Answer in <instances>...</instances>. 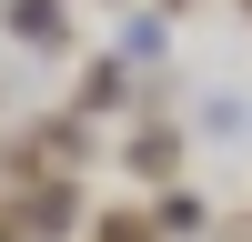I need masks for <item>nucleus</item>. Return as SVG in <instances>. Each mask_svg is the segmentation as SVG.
Listing matches in <instances>:
<instances>
[{"label": "nucleus", "instance_id": "1", "mask_svg": "<svg viewBox=\"0 0 252 242\" xmlns=\"http://www.w3.org/2000/svg\"><path fill=\"white\" fill-rule=\"evenodd\" d=\"M10 222H20V242H61L81 222V192H71V182H40L31 202H10Z\"/></svg>", "mask_w": 252, "mask_h": 242}, {"label": "nucleus", "instance_id": "2", "mask_svg": "<svg viewBox=\"0 0 252 242\" xmlns=\"http://www.w3.org/2000/svg\"><path fill=\"white\" fill-rule=\"evenodd\" d=\"M121 161H131L141 182H172V172H182V131H172V121H141V131H131V151H121Z\"/></svg>", "mask_w": 252, "mask_h": 242}, {"label": "nucleus", "instance_id": "3", "mask_svg": "<svg viewBox=\"0 0 252 242\" xmlns=\"http://www.w3.org/2000/svg\"><path fill=\"white\" fill-rule=\"evenodd\" d=\"M71 111L91 121V111H131V60H91V81L71 91Z\"/></svg>", "mask_w": 252, "mask_h": 242}, {"label": "nucleus", "instance_id": "4", "mask_svg": "<svg viewBox=\"0 0 252 242\" xmlns=\"http://www.w3.org/2000/svg\"><path fill=\"white\" fill-rule=\"evenodd\" d=\"M10 30L40 40V51H61V0H10Z\"/></svg>", "mask_w": 252, "mask_h": 242}, {"label": "nucleus", "instance_id": "5", "mask_svg": "<svg viewBox=\"0 0 252 242\" xmlns=\"http://www.w3.org/2000/svg\"><path fill=\"white\" fill-rule=\"evenodd\" d=\"M91 242H152V212H101Z\"/></svg>", "mask_w": 252, "mask_h": 242}, {"label": "nucleus", "instance_id": "6", "mask_svg": "<svg viewBox=\"0 0 252 242\" xmlns=\"http://www.w3.org/2000/svg\"><path fill=\"white\" fill-rule=\"evenodd\" d=\"M0 242H20V222H10V212H0Z\"/></svg>", "mask_w": 252, "mask_h": 242}, {"label": "nucleus", "instance_id": "7", "mask_svg": "<svg viewBox=\"0 0 252 242\" xmlns=\"http://www.w3.org/2000/svg\"><path fill=\"white\" fill-rule=\"evenodd\" d=\"M161 10H182V0H161Z\"/></svg>", "mask_w": 252, "mask_h": 242}, {"label": "nucleus", "instance_id": "8", "mask_svg": "<svg viewBox=\"0 0 252 242\" xmlns=\"http://www.w3.org/2000/svg\"><path fill=\"white\" fill-rule=\"evenodd\" d=\"M242 20H252V0H242Z\"/></svg>", "mask_w": 252, "mask_h": 242}]
</instances>
